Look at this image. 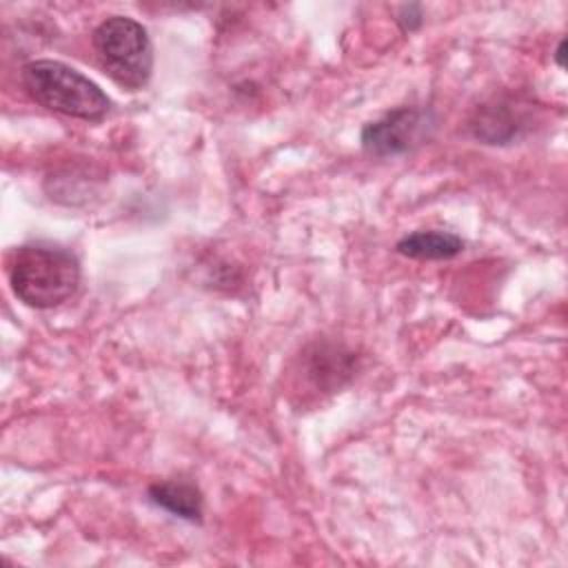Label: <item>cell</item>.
<instances>
[{"label":"cell","mask_w":568,"mask_h":568,"mask_svg":"<svg viewBox=\"0 0 568 568\" xmlns=\"http://www.w3.org/2000/svg\"><path fill=\"white\" fill-rule=\"evenodd\" d=\"M80 260L51 242H27L9 251L7 280L13 295L31 308H55L80 286Z\"/></svg>","instance_id":"1"},{"label":"cell","mask_w":568,"mask_h":568,"mask_svg":"<svg viewBox=\"0 0 568 568\" xmlns=\"http://www.w3.org/2000/svg\"><path fill=\"white\" fill-rule=\"evenodd\" d=\"M24 93L40 106L89 122H100L111 98L84 73L60 60H31L20 71Z\"/></svg>","instance_id":"2"},{"label":"cell","mask_w":568,"mask_h":568,"mask_svg":"<svg viewBox=\"0 0 568 568\" xmlns=\"http://www.w3.org/2000/svg\"><path fill=\"white\" fill-rule=\"evenodd\" d=\"M104 73L126 91H140L153 73V44L149 31L129 16H109L91 33Z\"/></svg>","instance_id":"3"},{"label":"cell","mask_w":568,"mask_h":568,"mask_svg":"<svg viewBox=\"0 0 568 568\" xmlns=\"http://www.w3.org/2000/svg\"><path fill=\"white\" fill-rule=\"evenodd\" d=\"M437 118L426 106H395L364 124L359 142L371 158H397L415 151L433 138Z\"/></svg>","instance_id":"4"},{"label":"cell","mask_w":568,"mask_h":568,"mask_svg":"<svg viewBox=\"0 0 568 568\" xmlns=\"http://www.w3.org/2000/svg\"><path fill=\"white\" fill-rule=\"evenodd\" d=\"M357 357L351 348L333 339H315L300 355V375L315 393H337L351 382Z\"/></svg>","instance_id":"5"},{"label":"cell","mask_w":568,"mask_h":568,"mask_svg":"<svg viewBox=\"0 0 568 568\" xmlns=\"http://www.w3.org/2000/svg\"><path fill=\"white\" fill-rule=\"evenodd\" d=\"M526 126L524 111L510 98H495L479 104L468 118V131L484 144H510Z\"/></svg>","instance_id":"6"},{"label":"cell","mask_w":568,"mask_h":568,"mask_svg":"<svg viewBox=\"0 0 568 568\" xmlns=\"http://www.w3.org/2000/svg\"><path fill=\"white\" fill-rule=\"evenodd\" d=\"M146 499L171 513L173 517H180L184 521H202V513H204V495L202 490L189 481V479H158L153 484H149L146 488Z\"/></svg>","instance_id":"7"},{"label":"cell","mask_w":568,"mask_h":568,"mask_svg":"<svg viewBox=\"0 0 568 568\" xmlns=\"http://www.w3.org/2000/svg\"><path fill=\"white\" fill-rule=\"evenodd\" d=\"M464 246H466L464 240L453 231L419 229L399 237L395 244V251L408 260L442 262V260L457 257L464 251Z\"/></svg>","instance_id":"8"},{"label":"cell","mask_w":568,"mask_h":568,"mask_svg":"<svg viewBox=\"0 0 568 568\" xmlns=\"http://www.w3.org/2000/svg\"><path fill=\"white\" fill-rule=\"evenodd\" d=\"M395 16H397V18H395L397 24H399L402 31H406V33L417 31V29L422 27V22H424V9H422V4H417V2L397 7V13H395Z\"/></svg>","instance_id":"9"},{"label":"cell","mask_w":568,"mask_h":568,"mask_svg":"<svg viewBox=\"0 0 568 568\" xmlns=\"http://www.w3.org/2000/svg\"><path fill=\"white\" fill-rule=\"evenodd\" d=\"M564 49H566V40L561 38V40L557 42V49H555V53H552V58H555V62H557L559 67H564Z\"/></svg>","instance_id":"10"}]
</instances>
